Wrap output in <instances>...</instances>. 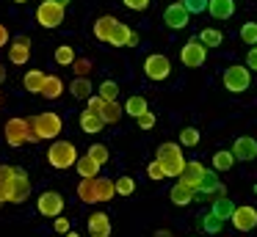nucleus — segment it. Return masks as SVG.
Wrapping results in <instances>:
<instances>
[{
	"instance_id": "1",
	"label": "nucleus",
	"mask_w": 257,
	"mask_h": 237,
	"mask_svg": "<svg viewBox=\"0 0 257 237\" xmlns=\"http://www.w3.org/2000/svg\"><path fill=\"white\" fill-rule=\"evenodd\" d=\"M155 160L163 165V174L172 176V179H177V176L183 174V168H185L183 146H180V143H174V141L161 143V146H158V152H155Z\"/></svg>"
},
{
	"instance_id": "2",
	"label": "nucleus",
	"mask_w": 257,
	"mask_h": 237,
	"mask_svg": "<svg viewBox=\"0 0 257 237\" xmlns=\"http://www.w3.org/2000/svg\"><path fill=\"white\" fill-rule=\"evenodd\" d=\"M28 121H31V130L36 132L39 141H56V138L61 135V130H64L61 116L53 113V110H45V113L34 116V119H28Z\"/></svg>"
},
{
	"instance_id": "3",
	"label": "nucleus",
	"mask_w": 257,
	"mask_h": 237,
	"mask_svg": "<svg viewBox=\"0 0 257 237\" xmlns=\"http://www.w3.org/2000/svg\"><path fill=\"white\" fill-rule=\"evenodd\" d=\"M78 149H75V143H69V141H56V143H50V149H47V163L53 165V168H58V171H67V168H72L75 163H78Z\"/></svg>"
},
{
	"instance_id": "4",
	"label": "nucleus",
	"mask_w": 257,
	"mask_h": 237,
	"mask_svg": "<svg viewBox=\"0 0 257 237\" xmlns=\"http://www.w3.org/2000/svg\"><path fill=\"white\" fill-rule=\"evenodd\" d=\"M221 80H224V88H227L229 94H243V91H249V86H251V75L243 64L227 66Z\"/></svg>"
},
{
	"instance_id": "5",
	"label": "nucleus",
	"mask_w": 257,
	"mask_h": 237,
	"mask_svg": "<svg viewBox=\"0 0 257 237\" xmlns=\"http://www.w3.org/2000/svg\"><path fill=\"white\" fill-rule=\"evenodd\" d=\"M64 14H67V9L58 3H53V0H42L39 9H36V22H39L42 28H58L64 22Z\"/></svg>"
},
{
	"instance_id": "6",
	"label": "nucleus",
	"mask_w": 257,
	"mask_h": 237,
	"mask_svg": "<svg viewBox=\"0 0 257 237\" xmlns=\"http://www.w3.org/2000/svg\"><path fill=\"white\" fill-rule=\"evenodd\" d=\"M28 132H31V121L28 119H20V116H14V119L6 121V127H3V135H6V143L9 146H23V143H28Z\"/></svg>"
},
{
	"instance_id": "7",
	"label": "nucleus",
	"mask_w": 257,
	"mask_h": 237,
	"mask_svg": "<svg viewBox=\"0 0 257 237\" xmlns=\"http://www.w3.org/2000/svg\"><path fill=\"white\" fill-rule=\"evenodd\" d=\"M36 212L42 218H58L64 212V196L58 190H45L36 198Z\"/></svg>"
},
{
	"instance_id": "8",
	"label": "nucleus",
	"mask_w": 257,
	"mask_h": 237,
	"mask_svg": "<svg viewBox=\"0 0 257 237\" xmlns=\"http://www.w3.org/2000/svg\"><path fill=\"white\" fill-rule=\"evenodd\" d=\"M144 75L150 77V80H155V83L166 80V77L172 75V61H169L166 55H161V53L147 55V61H144Z\"/></svg>"
},
{
	"instance_id": "9",
	"label": "nucleus",
	"mask_w": 257,
	"mask_h": 237,
	"mask_svg": "<svg viewBox=\"0 0 257 237\" xmlns=\"http://www.w3.org/2000/svg\"><path fill=\"white\" fill-rule=\"evenodd\" d=\"M205 61H207V47L205 44H199L196 39H191V42L183 44V50H180V64L183 66H188V69H199Z\"/></svg>"
},
{
	"instance_id": "10",
	"label": "nucleus",
	"mask_w": 257,
	"mask_h": 237,
	"mask_svg": "<svg viewBox=\"0 0 257 237\" xmlns=\"http://www.w3.org/2000/svg\"><path fill=\"white\" fill-rule=\"evenodd\" d=\"M229 220H232L235 231H251L257 226V207H251V204H235V212Z\"/></svg>"
},
{
	"instance_id": "11",
	"label": "nucleus",
	"mask_w": 257,
	"mask_h": 237,
	"mask_svg": "<svg viewBox=\"0 0 257 237\" xmlns=\"http://www.w3.org/2000/svg\"><path fill=\"white\" fill-rule=\"evenodd\" d=\"M188 20H191V14L185 11L183 0H174V3H169L166 11H163V22H166V28H172V31H185Z\"/></svg>"
},
{
	"instance_id": "12",
	"label": "nucleus",
	"mask_w": 257,
	"mask_h": 237,
	"mask_svg": "<svg viewBox=\"0 0 257 237\" xmlns=\"http://www.w3.org/2000/svg\"><path fill=\"white\" fill-rule=\"evenodd\" d=\"M232 157L235 160H240V163H249V160H254L257 157V141L251 135H240V138H235L232 141Z\"/></svg>"
},
{
	"instance_id": "13",
	"label": "nucleus",
	"mask_w": 257,
	"mask_h": 237,
	"mask_svg": "<svg viewBox=\"0 0 257 237\" xmlns=\"http://www.w3.org/2000/svg\"><path fill=\"white\" fill-rule=\"evenodd\" d=\"M31 58V39L28 36H17L9 42V61L14 66H25Z\"/></svg>"
},
{
	"instance_id": "14",
	"label": "nucleus",
	"mask_w": 257,
	"mask_h": 237,
	"mask_svg": "<svg viewBox=\"0 0 257 237\" xmlns=\"http://www.w3.org/2000/svg\"><path fill=\"white\" fill-rule=\"evenodd\" d=\"M28 196H31V179H28V171H23V168H14L12 204H23V201H28Z\"/></svg>"
},
{
	"instance_id": "15",
	"label": "nucleus",
	"mask_w": 257,
	"mask_h": 237,
	"mask_svg": "<svg viewBox=\"0 0 257 237\" xmlns=\"http://www.w3.org/2000/svg\"><path fill=\"white\" fill-rule=\"evenodd\" d=\"M86 229L91 237H111V218L105 212H91L86 220Z\"/></svg>"
},
{
	"instance_id": "16",
	"label": "nucleus",
	"mask_w": 257,
	"mask_h": 237,
	"mask_svg": "<svg viewBox=\"0 0 257 237\" xmlns=\"http://www.w3.org/2000/svg\"><path fill=\"white\" fill-rule=\"evenodd\" d=\"M202 174H205V165H202L199 160H185V168H183V174L177 176V182H183V185H188V187L196 190Z\"/></svg>"
},
{
	"instance_id": "17",
	"label": "nucleus",
	"mask_w": 257,
	"mask_h": 237,
	"mask_svg": "<svg viewBox=\"0 0 257 237\" xmlns=\"http://www.w3.org/2000/svg\"><path fill=\"white\" fill-rule=\"evenodd\" d=\"M116 17H111V14H102V17H97V22H94V39L97 42H111V33H113V28H116Z\"/></svg>"
},
{
	"instance_id": "18",
	"label": "nucleus",
	"mask_w": 257,
	"mask_h": 237,
	"mask_svg": "<svg viewBox=\"0 0 257 237\" xmlns=\"http://www.w3.org/2000/svg\"><path fill=\"white\" fill-rule=\"evenodd\" d=\"M207 14L213 20H229L235 17V0H207Z\"/></svg>"
},
{
	"instance_id": "19",
	"label": "nucleus",
	"mask_w": 257,
	"mask_h": 237,
	"mask_svg": "<svg viewBox=\"0 0 257 237\" xmlns=\"http://www.w3.org/2000/svg\"><path fill=\"white\" fill-rule=\"evenodd\" d=\"M12 187H14V165H0V201H12Z\"/></svg>"
},
{
	"instance_id": "20",
	"label": "nucleus",
	"mask_w": 257,
	"mask_h": 237,
	"mask_svg": "<svg viewBox=\"0 0 257 237\" xmlns=\"http://www.w3.org/2000/svg\"><path fill=\"white\" fill-rule=\"evenodd\" d=\"M169 198H172L174 207H188V204L194 201V187L177 182V185H172V190H169Z\"/></svg>"
},
{
	"instance_id": "21",
	"label": "nucleus",
	"mask_w": 257,
	"mask_h": 237,
	"mask_svg": "<svg viewBox=\"0 0 257 237\" xmlns=\"http://www.w3.org/2000/svg\"><path fill=\"white\" fill-rule=\"evenodd\" d=\"M64 94V80L58 75H45V83H42V91L39 97L45 99H58Z\"/></svg>"
},
{
	"instance_id": "22",
	"label": "nucleus",
	"mask_w": 257,
	"mask_h": 237,
	"mask_svg": "<svg viewBox=\"0 0 257 237\" xmlns=\"http://www.w3.org/2000/svg\"><path fill=\"white\" fill-rule=\"evenodd\" d=\"M210 212L216 215L218 220H229V218H232V212H235L232 198H229V196H216V198H213V204H210Z\"/></svg>"
},
{
	"instance_id": "23",
	"label": "nucleus",
	"mask_w": 257,
	"mask_h": 237,
	"mask_svg": "<svg viewBox=\"0 0 257 237\" xmlns=\"http://www.w3.org/2000/svg\"><path fill=\"white\" fill-rule=\"evenodd\" d=\"M100 163H94V160L89 157V154H83V157H78V163H75V171H78L80 179H94V176H100Z\"/></svg>"
},
{
	"instance_id": "24",
	"label": "nucleus",
	"mask_w": 257,
	"mask_h": 237,
	"mask_svg": "<svg viewBox=\"0 0 257 237\" xmlns=\"http://www.w3.org/2000/svg\"><path fill=\"white\" fill-rule=\"evenodd\" d=\"M102 127H105V121H102L97 113H91V110H83V113H80V130L83 132L97 135V132H102Z\"/></svg>"
},
{
	"instance_id": "25",
	"label": "nucleus",
	"mask_w": 257,
	"mask_h": 237,
	"mask_svg": "<svg viewBox=\"0 0 257 237\" xmlns=\"http://www.w3.org/2000/svg\"><path fill=\"white\" fill-rule=\"evenodd\" d=\"M94 187H97V204H105V201H111V198L116 196L113 179H108V176H94Z\"/></svg>"
},
{
	"instance_id": "26",
	"label": "nucleus",
	"mask_w": 257,
	"mask_h": 237,
	"mask_svg": "<svg viewBox=\"0 0 257 237\" xmlns=\"http://www.w3.org/2000/svg\"><path fill=\"white\" fill-rule=\"evenodd\" d=\"M42 83H45V72H42V69H28L23 75V88L28 94H39L42 91Z\"/></svg>"
},
{
	"instance_id": "27",
	"label": "nucleus",
	"mask_w": 257,
	"mask_h": 237,
	"mask_svg": "<svg viewBox=\"0 0 257 237\" xmlns=\"http://www.w3.org/2000/svg\"><path fill=\"white\" fill-rule=\"evenodd\" d=\"M196 42H199V44H205L207 50H213V47H221V42H224V33L218 31V28H202V31H199V36H196Z\"/></svg>"
},
{
	"instance_id": "28",
	"label": "nucleus",
	"mask_w": 257,
	"mask_h": 237,
	"mask_svg": "<svg viewBox=\"0 0 257 237\" xmlns=\"http://www.w3.org/2000/svg\"><path fill=\"white\" fill-rule=\"evenodd\" d=\"M69 94H72L75 99H89L91 94H94V86H91L89 77H75V80L69 83Z\"/></svg>"
},
{
	"instance_id": "29",
	"label": "nucleus",
	"mask_w": 257,
	"mask_h": 237,
	"mask_svg": "<svg viewBox=\"0 0 257 237\" xmlns=\"http://www.w3.org/2000/svg\"><path fill=\"white\" fill-rule=\"evenodd\" d=\"M210 163H213V171H229L235 165V157H232V152L229 149H218V152H213V157H210Z\"/></svg>"
},
{
	"instance_id": "30",
	"label": "nucleus",
	"mask_w": 257,
	"mask_h": 237,
	"mask_svg": "<svg viewBox=\"0 0 257 237\" xmlns=\"http://www.w3.org/2000/svg\"><path fill=\"white\" fill-rule=\"evenodd\" d=\"M122 105L113 99V102H102V108H100V119L105 121V124H116L119 119H122Z\"/></svg>"
},
{
	"instance_id": "31",
	"label": "nucleus",
	"mask_w": 257,
	"mask_h": 237,
	"mask_svg": "<svg viewBox=\"0 0 257 237\" xmlns=\"http://www.w3.org/2000/svg\"><path fill=\"white\" fill-rule=\"evenodd\" d=\"M78 198L83 204H97V187H94V179H80L78 182Z\"/></svg>"
},
{
	"instance_id": "32",
	"label": "nucleus",
	"mask_w": 257,
	"mask_h": 237,
	"mask_svg": "<svg viewBox=\"0 0 257 237\" xmlns=\"http://www.w3.org/2000/svg\"><path fill=\"white\" fill-rule=\"evenodd\" d=\"M124 113L127 116H133V119H139L144 110H150V105H147V97H130L127 102H124Z\"/></svg>"
},
{
	"instance_id": "33",
	"label": "nucleus",
	"mask_w": 257,
	"mask_h": 237,
	"mask_svg": "<svg viewBox=\"0 0 257 237\" xmlns=\"http://www.w3.org/2000/svg\"><path fill=\"white\" fill-rule=\"evenodd\" d=\"M221 226H224V220H218L213 212H205L199 218V229L205 231V234H218V231H221Z\"/></svg>"
},
{
	"instance_id": "34",
	"label": "nucleus",
	"mask_w": 257,
	"mask_h": 237,
	"mask_svg": "<svg viewBox=\"0 0 257 237\" xmlns=\"http://www.w3.org/2000/svg\"><path fill=\"white\" fill-rule=\"evenodd\" d=\"M130 31H133V28L124 25V22L119 20V22H116V28H113V33H111V42H108V44H113V47H124V44H127Z\"/></svg>"
},
{
	"instance_id": "35",
	"label": "nucleus",
	"mask_w": 257,
	"mask_h": 237,
	"mask_svg": "<svg viewBox=\"0 0 257 237\" xmlns=\"http://www.w3.org/2000/svg\"><path fill=\"white\" fill-rule=\"evenodd\" d=\"M113 190H116V196H133L136 193V179L133 176H119V179H113Z\"/></svg>"
},
{
	"instance_id": "36",
	"label": "nucleus",
	"mask_w": 257,
	"mask_h": 237,
	"mask_svg": "<svg viewBox=\"0 0 257 237\" xmlns=\"http://www.w3.org/2000/svg\"><path fill=\"white\" fill-rule=\"evenodd\" d=\"M180 146H185V149L199 146V130L196 127H183L180 130Z\"/></svg>"
},
{
	"instance_id": "37",
	"label": "nucleus",
	"mask_w": 257,
	"mask_h": 237,
	"mask_svg": "<svg viewBox=\"0 0 257 237\" xmlns=\"http://www.w3.org/2000/svg\"><path fill=\"white\" fill-rule=\"evenodd\" d=\"M240 42L246 47H254L257 44V22H243L240 25Z\"/></svg>"
},
{
	"instance_id": "38",
	"label": "nucleus",
	"mask_w": 257,
	"mask_h": 237,
	"mask_svg": "<svg viewBox=\"0 0 257 237\" xmlns=\"http://www.w3.org/2000/svg\"><path fill=\"white\" fill-rule=\"evenodd\" d=\"M86 154H89V157L94 160V163H100V165H105V163H108V157H111V152H108L105 143H91Z\"/></svg>"
},
{
	"instance_id": "39",
	"label": "nucleus",
	"mask_w": 257,
	"mask_h": 237,
	"mask_svg": "<svg viewBox=\"0 0 257 237\" xmlns=\"http://www.w3.org/2000/svg\"><path fill=\"white\" fill-rule=\"evenodd\" d=\"M75 58H78V55H75V50L69 47V44H61V47L56 50V64L58 66H72Z\"/></svg>"
},
{
	"instance_id": "40",
	"label": "nucleus",
	"mask_w": 257,
	"mask_h": 237,
	"mask_svg": "<svg viewBox=\"0 0 257 237\" xmlns=\"http://www.w3.org/2000/svg\"><path fill=\"white\" fill-rule=\"evenodd\" d=\"M97 94H100L105 102H113V99L119 97V86H116V80H102L100 83V88H97Z\"/></svg>"
},
{
	"instance_id": "41",
	"label": "nucleus",
	"mask_w": 257,
	"mask_h": 237,
	"mask_svg": "<svg viewBox=\"0 0 257 237\" xmlns=\"http://www.w3.org/2000/svg\"><path fill=\"white\" fill-rule=\"evenodd\" d=\"M188 14H205L207 11V0H183Z\"/></svg>"
},
{
	"instance_id": "42",
	"label": "nucleus",
	"mask_w": 257,
	"mask_h": 237,
	"mask_svg": "<svg viewBox=\"0 0 257 237\" xmlns=\"http://www.w3.org/2000/svg\"><path fill=\"white\" fill-rule=\"evenodd\" d=\"M147 176H150L152 182H161V179H166V174H163V165L158 163V160H152V163L147 165Z\"/></svg>"
},
{
	"instance_id": "43",
	"label": "nucleus",
	"mask_w": 257,
	"mask_h": 237,
	"mask_svg": "<svg viewBox=\"0 0 257 237\" xmlns=\"http://www.w3.org/2000/svg\"><path fill=\"white\" fill-rule=\"evenodd\" d=\"M139 130H152V127H155V121H158V116L152 113V110H144V113L139 116Z\"/></svg>"
},
{
	"instance_id": "44",
	"label": "nucleus",
	"mask_w": 257,
	"mask_h": 237,
	"mask_svg": "<svg viewBox=\"0 0 257 237\" xmlns=\"http://www.w3.org/2000/svg\"><path fill=\"white\" fill-rule=\"evenodd\" d=\"M72 72H75L78 77H89V72H91V61H86V58H75Z\"/></svg>"
},
{
	"instance_id": "45",
	"label": "nucleus",
	"mask_w": 257,
	"mask_h": 237,
	"mask_svg": "<svg viewBox=\"0 0 257 237\" xmlns=\"http://www.w3.org/2000/svg\"><path fill=\"white\" fill-rule=\"evenodd\" d=\"M102 102H105V99H102L100 94H91V97L86 99V110H91V113H97V116H100V108H102Z\"/></svg>"
},
{
	"instance_id": "46",
	"label": "nucleus",
	"mask_w": 257,
	"mask_h": 237,
	"mask_svg": "<svg viewBox=\"0 0 257 237\" xmlns=\"http://www.w3.org/2000/svg\"><path fill=\"white\" fill-rule=\"evenodd\" d=\"M122 3L127 6L130 11H147V9H150L152 0H122Z\"/></svg>"
},
{
	"instance_id": "47",
	"label": "nucleus",
	"mask_w": 257,
	"mask_h": 237,
	"mask_svg": "<svg viewBox=\"0 0 257 237\" xmlns=\"http://www.w3.org/2000/svg\"><path fill=\"white\" fill-rule=\"evenodd\" d=\"M246 69H249V72H257V44H254V47H249V53H246Z\"/></svg>"
},
{
	"instance_id": "48",
	"label": "nucleus",
	"mask_w": 257,
	"mask_h": 237,
	"mask_svg": "<svg viewBox=\"0 0 257 237\" xmlns=\"http://www.w3.org/2000/svg\"><path fill=\"white\" fill-rule=\"evenodd\" d=\"M53 226H56V231H58V234H67V231L72 229V226H69V220L64 218V215H58V218H53Z\"/></svg>"
},
{
	"instance_id": "49",
	"label": "nucleus",
	"mask_w": 257,
	"mask_h": 237,
	"mask_svg": "<svg viewBox=\"0 0 257 237\" xmlns=\"http://www.w3.org/2000/svg\"><path fill=\"white\" fill-rule=\"evenodd\" d=\"M9 42H12V31H9L6 25H0V50L6 47Z\"/></svg>"
},
{
	"instance_id": "50",
	"label": "nucleus",
	"mask_w": 257,
	"mask_h": 237,
	"mask_svg": "<svg viewBox=\"0 0 257 237\" xmlns=\"http://www.w3.org/2000/svg\"><path fill=\"white\" fill-rule=\"evenodd\" d=\"M124 47H139V33H136V31H130L127 44H124Z\"/></svg>"
},
{
	"instance_id": "51",
	"label": "nucleus",
	"mask_w": 257,
	"mask_h": 237,
	"mask_svg": "<svg viewBox=\"0 0 257 237\" xmlns=\"http://www.w3.org/2000/svg\"><path fill=\"white\" fill-rule=\"evenodd\" d=\"M152 237H174V234H172V231H169V229H158V231H155V234H152Z\"/></svg>"
},
{
	"instance_id": "52",
	"label": "nucleus",
	"mask_w": 257,
	"mask_h": 237,
	"mask_svg": "<svg viewBox=\"0 0 257 237\" xmlns=\"http://www.w3.org/2000/svg\"><path fill=\"white\" fill-rule=\"evenodd\" d=\"M0 83H6V66L0 64Z\"/></svg>"
},
{
	"instance_id": "53",
	"label": "nucleus",
	"mask_w": 257,
	"mask_h": 237,
	"mask_svg": "<svg viewBox=\"0 0 257 237\" xmlns=\"http://www.w3.org/2000/svg\"><path fill=\"white\" fill-rule=\"evenodd\" d=\"M53 3H58V6H64V9H67V6L72 3V0H53Z\"/></svg>"
},
{
	"instance_id": "54",
	"label": "nucleus",
	"mask_w": 257,
	"mask_h": 237,
	"mask_svg": "<svg viewBox=\"0 0 257 237\" xmlns=\"http://www.w3.org/2000/svg\"><path fill=\"white\" fill-rule=\"evenodd\" d=\"M64 237H80V234H78V231H72V229H69V231H67V234H64Z\"/></svg>"
},
{
	"instance_id": "55",
	"label": "nucleus",
	"mask_w": 257,
	"mask_h": 237,
	"mask_svg": "<svg viewBox=\"0 0 257 237\" xmlns=\"http://www.w3.org/2000/svg\"><path fill=\"white\" fill-rule=\"evenodd\" d=\"M12 3H28V0H12Z\"/></svg>"
},
{
	"instance_id": "56",
	"label": "nucleus",
	"mask_w": 257,
	"mask_h": 237,
	"mask_svg": "<svg viewBox=\"0 0 257 237\" xmlns=\"http://www.w3.org/2000/svg\"><path fill=\"white\" fill-rule=\"evenodd\" d=\"M0 102H3V97H0Z\"/></svg>"
},
{
	"instance_id": "57",
	"label": "nucleus",
	"mask_w": 257,
	"mask_h": 237,
	"mask_svg": "<svg viewBox=\"0 0 257 237\" xmlns=\"http://www.w3.org/2000/svg\"><path fill=\"white\" fill-rule=\"evenodd\" d=\"M0 207H3V201H0Z\"/></svg>"
}]
</instances>
